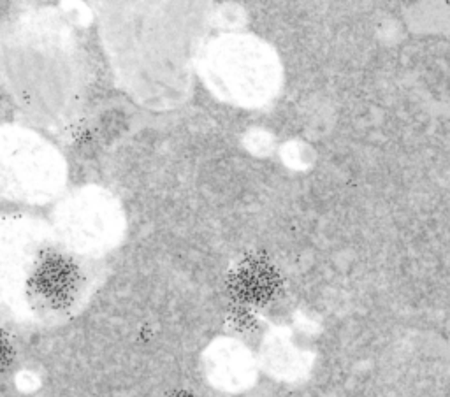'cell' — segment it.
<instances>
[{
  "instance_id": "1",
  "label": "cell",
  "mask_w": 450,
  "mask_h": 397,
  "mask_svg": "<svg viewBox=\"0 0 450 397\" xmlns=\"http://www.w3.org/2000/svg\"><path fill=\"white\" fill-rule=\"evenodd\" d=\"M0 72L13 99L39 115L78 104L83 65L72 32L56 19H25L0 37Z\"/></svg>"
},
{
  "instance_id": "2",
  "label": "cell",
  "mask_w": 450,
  "mask_h": 397,
  "mask_svg": "<svg viewBox=\"0 0 450 397\" xmlns=\"http://www.w3.org/2000/svg\"><path fill=\"white\" fill-rule=\"evenodd\" d=\"M199 64L213 93L241 107L267 104L281 83V65L275 50L246 33H224L209 41Z\"/></svg>"
},
{
  "instance_id": "3",
  "label": "cell",
  "mask_w": 450,
  "mask_h": 397,
  "mask_svg": "<svg viewBox=\"0 0 450 397\" xmlns=\"http://www.w3.org/2000/svg\"><path fill=\"white\" fill-rule=\"evenodd\" d=\"M32 288L44 302L60 308L72 299L78 288V269L67 257L46 255L32 274Z\"/></svg>"
},
{
  "instance_id": "4",
  "label": "cell",
  "mask_w": 450,
  "mask_h": 397,
  "mask_svg": "<svg viewBox=\"0 0 450 397\" xmlns=\"http://www.w3.org/2000/svg\"><path fill=\"white\" fill-rule=\"evenodd\" d=\"M213 371L225 388L244 387L253 376V359L243 345L225 339L213 355Z\"/></svg>"
},
{
  "instance_id": "5",
  "label": "cell",
  "mask_w": 450,
  "mask_h": 397,
  "mask_svg": "<svg viewBox=\"0 0 450 397\" xmlns=\"http://www.w3.org/2000/svg\"><path fill=\"white\" fill-rule=\"evenodd\" d=\"M262 362L280 376H295L304 367L303 351L283 336H273L262 348Z\"/></svg>"
},
{
  "instance_id": "6",
  "label": "cell",
  "mask_w": 450,
  "mask_h": 397,
  "mask_svg": "<svg viewBox=\"0 0 450 397\" xmlns=\"http://www.w3.org/2000/svg\"><path fill=\"white\" fill-rule=\"evenodd\" d=\"M11 353L13 351H11L9 341L0 334V369H4L5 365L11 362Z\"/></svg>"
},
{
  "instance_id": "7",
  "label": "cell",
  "mask_w": 450,
  "mask_h": 397,
  "mask_svg": "<svg viewBox=\"0 0 450 397\" xmlns=\"http://www.w3.org/2000/svg\"><path fill=\"white\" fill-rule=\"evenodd\" d=\"M179 397H181V396H179Z\"/></svg>"
}]
</instances>
